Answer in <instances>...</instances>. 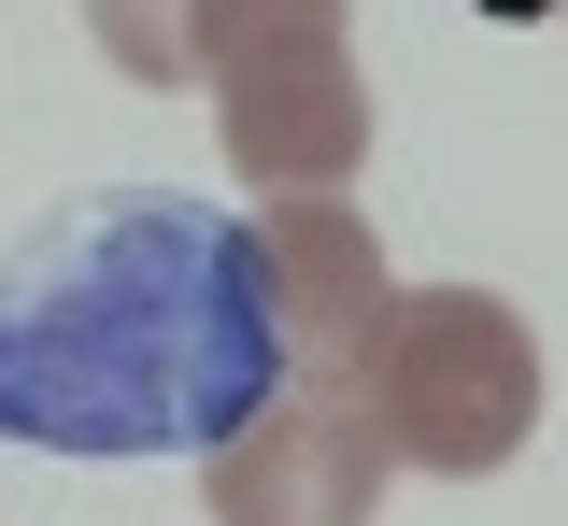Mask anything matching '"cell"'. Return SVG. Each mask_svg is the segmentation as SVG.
Wrapping results in <instances>:
<instances>
[{
  "instance_id": "cell-3",
  "label": "cell",
  "mask_w": 568,
  "mask_h": 526,
  "mask_svg": "<svg viewBox=\"0 0 568 526\" xmlns=\"http://www.w3.org/2000/svg\"><path fill=\"white\" fill-rule=\"evenodd\" d=\"M200 85L227 171L284 200V185H355L369 156V72H355L342 0H200Z\"/></svg>"
},
{
  "instance_id": "cell-2",
  "label": "cell",
  "mask_w": 568,
  "mask_h": 526,
  "mask_svg": "<svg viewBox=\"0 0 568 526\" xmlns=\"http://www.w3.org/2000/svg\"><path fill=\"white\" fill-rule=\"evenodd\" d=\"M342 384H355V413L384 427L398 469L484 484L497 455L540 427V327L497 300V285H398Z\"/></svg>"
},
{
  "instance_id": "cell-4",
  "label": "cell",
  "mask_w": 568,
  "mask_h": 526,
  "mask_svg": "<svg viewBox=\"0 0 568 526\" xmlns=\"http://www.w3.org/2000/svg\"><path fill=\"white\" fill-rule=\"evenodd\" d=\"M384 427L355 413V384H284L271 413H242L200 455V513L213 526H369L384 513Z\"/></svg>"
},
{
  "instance_id": "cell-6",
  "label": "cell",
  "mask_w": 568,
  "mask_h": 526,
  "mask_svg": "<svg viewBox=\"0 0 568 526\" xmlns=\"http://www.w3.org/2000/svg\"><path fill=\"white\" fill-rule=\"evenodd\" d=\"M85 29L129 85H200V0H85Z\"/></svg>"
},
{
  "instance_id": "cell-1",
  "label": "cell",
  "mask_w": 568,
  "mask_h": 526,
  "mask_svg": "<svg viewBox=\"0 0 568 526\" xmlns=\"http://www.w3.org/2000/svg\"><path fill=\"white\" fill-rule=\"evenodd\" d=\"M284 398L256 227L213 200H85L0 256V427L43 455H213Z\"/></svg>"
},
{
  "instance_id": "cell-8",
  "label": "cell",
  "mask_w": 568,
  "mask_h": 526,
  "mask_svg": "<svg viewBox=\"0 0 568 526\" xmlns=\"http://www.w3.org/2000/svg\"><path fill=\"white\" fill-rule=\"evenodd\" d=\"M555 14H568V0H555Z\"/></svg>"
},
{
  "instance_id": "cell-5",
  "label": "cell",
  "mask_w": 568,
  "mask_h": 526,
  "mask_svg": "<svg viewBox=\"0 0 568 526\" xmlns=\"http://www.w3.org/2000/svg\"><path fill=\"white\" fill-rule=\"evenodd\" d=\"M256 256H271L284 371H298V384H342L355 342H369V327H384V300H398V271H384L369 214H355L342 185H284V200H256Z\"/></svg>"
},
{
  "instance_id": "cell-7",
  "label": "cell",
  "mask_w": 568,
  "mask_h": 526,
  "mask_svg": "<svg viewBox=\"0 0 568 526\" xmlns=\"http://www.w3.org/2000/svg\"><path fill=\"white\" fill-rule=\"evenodd\" d=\"M497 14H540V0H497Z\"/></svg>"
}]
</instances>
